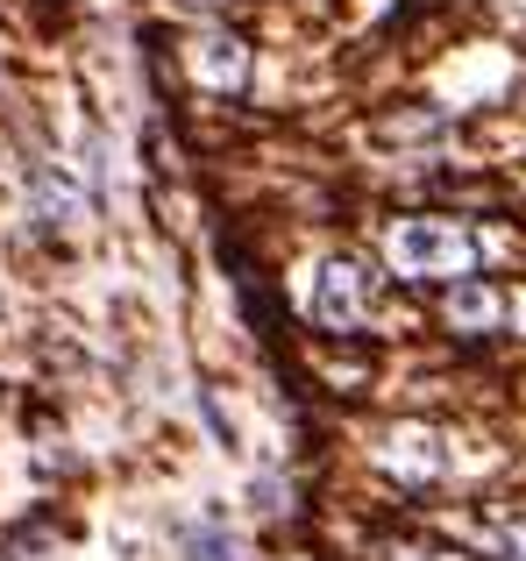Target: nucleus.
<instances>
[{
  "mask_svg": "<svg viewBox=\"0 0 526 561\" xmlns=\"http://www.w3.org/2000/svg\"><path fill=\"white\" fill-rule=\"evenodd\" d=\"M385 263L399 277H470L477 271V234L462 220L405 214L385 228Z\"/></svg>",
  "mask_w": 526,
  "mask_h": 561,
  "instance_id": "nucleus-1",
  "label": "nucleus"
},
{
  "mask_svg": "<svg viewBox=\"0 0 526 561\" xmlns=\"http://www.w3.org/2000/svg\"><path fill=\"white\" fill-rule=\"evenodd\" d=\"M185 561H236V534H228L221 519H199L193 534H185Z\"/></svg>",
  "mask_w": 526,
  "mask_h": 561,
  "instance_id": "nucleus-7",
  "label": "nucleus"
},
{
  "mask_svg": "<svg viewBox=\"0 0 526 561\" xmlns=\"http://www.w3.org/2000/svg\"><path fill=\"white\" fill-rule=\"evenodd\" d=\"M385 462L399 469L405 483L442 477V448H434V434H420V426H399V434H391V455H385Z\"/></svg>",
  "mask_w": 526,
  "mask_h": 561,
  "instance_id": "nucleus-6",
  "label": "nucleus"
},
{
  "mask_svg": "<svg viewBox=\"0 0 526 561\" xmlns=\"http://www.w3.org/2000/svg\"><path fill=\"white\" fill-rule=\"evenodd\" d=\"M306 313H313L320 334H356L370 320V271L356 256H328L313 271V291H306Z\"/></svg>",
  "mask_w": 526,
  "mask_h": 561,
  "instance_id": "nucleus-2",
  "label": "nucleus"
},
{
  "mask_svg": "<svg viewBox=\"0 0 526 561\" xmlns=\"http://www.w3.org/2000/svg\"><path fill=\"white\" fill-rule=\"evenodd\" d=\"M28 185H36V214H43V228H79V220H85V206H79V192H71V179H65V171H57V164H36V179H28Z\"/></svg>",
  "mask_w": 526,
  "mask_h": 561,
  "instance_id": "nucleus-5",
  "label": "nucleus"
},
{
  "mask_svg": "<svg viewBox=\"0 0 526 561\" xmlns=\"http://www.w3.org/2000/svg\"><path fill=\"white\" fill-rule=\"evenodd\" d=\"M442 320L456 334H491L505 320L499 285H484V277H456V285H448V299H442Z\"/></svg>",
  "mask_w": 526,
  "mask_h": 561,
  "instance_id": "nucleus-4",
  "label": "nucleus"
},
{
  "mask_svg": "<svg viewBox=\"0 0 526 561\" xmlns=\"http://www.w3.org/2000/svg\"><path fill=\"white\" fill-rule=\"evenodd\" d=\"M185 71H193L207 93H242V79H250V50H242L228 28H199L193 50H185Z\"/></svg>",
  "mask_w": 526,
  "mask_h": 561,
  "instance_id": "nucleus-3",
  "label": "nucleus"
}]
</instances>
